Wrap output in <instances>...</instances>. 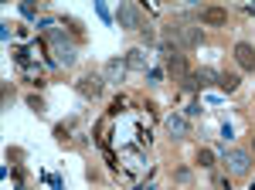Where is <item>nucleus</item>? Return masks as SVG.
Instances as JSON below:
<instances>
[{"mask_svg": "<svg viewBox=\"0 0 255 190\" xmlns=\"http://www.w3.org/2000/svg\"><path fill=\"white\" fill-rule=\"evenodd\" d=\"M225 167H228L232 177H249V170H252V153H249V149H228V153H225Z\"/></svg>", "mask_w": 255, "mask_h": 190, "instance_id": "obj_1", "label": "nucleus"}, {"mask_svg": "<svg viewBox=\"0 0 255 190\" xmlns=\"http://www.w3.org/2000/svg\"><path fill=\"white\" fill-rule=\"evenodd\" d=\"M116 17H119V24L129 27V31H143V14H139V7H133V3H119Z\"/></svg>", "mask_w": 255, "mask_h": 190, "instance_id": "obj_2", "label": "nucleus"}, {"mask_svg": "<svg viewBox=\"0 0 255 190\" xmlns=\"http://www.w3.org/2000/svg\"><path fill=\"white\" fill-rule=\"evenodd\" d=\"M102 82H106L102 75L89 71V75H82V78H78V92H82L85 99H99V95H102Z\"/></svg>", "mask_w": 255, "mask_h": 190, "instance_id": "obj_3", "label": "nucleus"}, {"mask_svg": "<svg viewBox=\"0 0 255 190\" xmlns=\"http://www.w3.org/2000/svg\"><path fill=\"white\" fill-rule=\"evenodd\" d=\"M235 62L242 64L245 71H255V48H252V44H245V41L235 44Z\"/></svg>", "mask_w": 255, "mask_h": 190, "instance_id": "obj_4", "label": "nucleus"}, {"mask_svg": "<svg viewBox=\"0 0 255 190\" xmlns=\"http://www.w3.org/2000/svg\"><path fill=\"white\" fill-rule=\"evenodd\" d=\"M197 21H201V24H228V10H221V7H204V10L197 14Z\"/></svg>", "mask_w": 255, "mask_h": 190, "instance_id": "obj_5", "label": "nucleus"}, {"mask_svg": "<svg viewBox=\"0 0 255 190\" xmlns=\"http://www.w3.org/2000/svg\"><path fill=\"white\" fill-rule=\"evenodd\" d=\"M123 75H126V64L119 62V58H113V62L106 64V78H109V82H119Z\"/></svg>", "mask_w": 255, "mask_h": 190, "instance_id": "obj_6", "label": "nucleus"}, {"mask_svg": "<svg viewBox=\"0 0 255 190\" xmlns=\"http://www.w3.org/2000/svg\"><path fill=\"white\" fill-rule=\"evenodd\" d=\"M167 129H170V132H177V136H187L191 123H187L184 116H170V119H167Z\"/></svg>", "mask_w": 255, "mask_h": 190, "instance_id": "obj_7", "label": "nucleus"}, {"mask_svg": "<svg viewBox=\"0 0 255 190\" xmlns=\"http://www.w3.org/2000/svg\"><path fill=\"white\" fill-rule=\"evenodd\" d=\"M55 55H58L55 62L65 64V68H68V64H75V51H71V48H65V44H55Z\"/></svg>", "mask_w": 255, "mask_h": 190, "instance_id": "obj_8", "label": "nucleus"}, {"mask_svg": "<svg viewBox=\"0 0 255 190\" xmlns=\"http://www.w3.org/2000/svg\"><path fill=\"white\" fill-rule=\"evenodd\" d=\"M218 85H221L225 92H235V88H238V75H232V71H225V75H218Z\"/></svg>", "mask_w": 255, "mask_h": 190, "instance_id": "obj_9", "label": "nucleus"}, {"mask_svg": "<svg viewBox=\"0 0 255 190\" xmlns=\"http://www.w3.org/2000/svg\"><path fill=\"white\" fill-rule=\"evenodd\" d=\"M129 68L146 71V58H143V51H129Z\"/></svg>", "mask_w": 255, "mask_h": 190, "instance_id": "obj_10", "label": "nucleus"}, {"mask_svg": "<svg viewBox=\"0 0 255 190\" xmlns=\"http://www.w3.org/2000/svg\"><path fill=\"white\" fill-rule=\"evenodd\" d=\"M194 78H197V85H211V82H214V78H218V75H214V71H211V68H201V71H197V75H194Z\"/></svg>", "mask_w": 255, "mask_h": 190, "instance_id": "obj_11", "label": "nucleus"}, {"mask_svg": "<svg viewBox=\"0 0 255 190\" xmlns=\"http://www.w3.org/2000/svg\"><path fill=\"white\" fill-rule=\"evenodd\" d=\"M197 163H201V167H214V153H211V149H201V153H197Z\"/></svg>", "mask_w": 255, "mask_h": 190, "instance_id": "obj_12", "label": "nucleus"}, {"mask_svg": "<svg viewBox=\"0 0 255 190\" xmlns=\"http://www.w3.org/2000/svg\"><path fill=\"white\" fill-rule=\"evenodd\" d=\"M174 180H177V184H191V170H187V167L174 170Z\"/></svg>", "mask_w": 255, "mask_h": 190, "instance_id": "obj_13", "label": "nucleus"}, {"mask_svg": "<svg viewBox=\"0 0 255 190\" xmlns=\"http://www.w3.org/2000/svg\"><path fill=\"white\" fill-rule=\"evenodd\" d=\"M27 106H31V109H34V112H45V102H41V99H38V95H27Z\"/></svg>", "mask_w": 255, "mask_h": 190, "instance_id": "obj_14", "label": "nucleus"}, {"mask_svg": "<svg viewBox=\"0 0 255 190\" xmlns=\"http://www.w3.org/2000/svg\"><path fill=\"white\" fill-rule=\"evenodd\" d=\"M139 34H143V41H146V44H153V41H157V34H153V31H150V27H143V31H139Z\"/></svg>", "mask_w": 255, "mask_h": 190, "instance_id": "obj_15", "label": "nucleus"}, {"mask_svg": "<svg viewBox=\"0 0 255 190\" xmlns=\"http://www.w3.org/2000/svg\"><path fill=\"white\" fill-rule=\"evenodd\" d=\"M252 190H255V184H252Z\"/></svg>", "mask_w": 255, "mask_h": 190, "instance_id": "obj_16", "label": "nucleus"}, {"mask_svg": "<svg viewBox=\"0 0 255 190\" xmlns=\"http://www.w3.org/2000/svg\"><path fill=\"white\" fill-rule=\"evenodd\" d=\"M252 143H255V139H252Z\"/></svg>", "mask_w": 255, "mask_h": 190, "instance_id": "obj_17", "label": "nucleus"}]
</instances>
